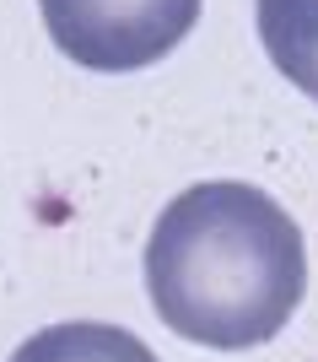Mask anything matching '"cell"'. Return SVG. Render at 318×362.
<instances>
[{"mask_svg":"<svg viewBox=\"0 0 318 362\" xmlns=\"http://www.w3.org/2000/svg\"><path fill=\"white\" fill-rule=\"evenodd\" d=\"M146 298L189 346L254 351L307 298L302 227L259 184H189L146 238Z\"/></svg>","mask_w":318,"mask_h":362,"instance_id":"6da1fadb","label":"cell"},{"mask_svg":"<svg viewBox=\"0 0 318 362\" xmlns=\"http://www.w3.org/2000/svg\"><path fill=\"white\" fill-rule=\"evenodd\" d=\"M65 60L103 76L146 71L195 33L200 0H38Z\"/></svg>","mask_w":318,"mask_h":362,"instance_id":"7a4b0ae2","label":"cell"},{"mask_svg":"<svg viewBox=\"0 0 318 362\" xmlns=\"http://www.w3.org/2000/svg\"><path fill=\"white\" fill-rule=\"evenodd\" d=\"M254 22L270 65L318 103V0H254Z\"/></svg>","mask_w":318,"mask_h":362,"instance_id":"3957f363","label":"cell"},{"mask_svg":"<svg viewBox=\"0 0 318 362\" xmlns=\"http://www.w3.org/2000/svg\"><path fill=\"white\" fill-rule=\"evenodd\" d=\"M11 362H157V351L130 335L124 325H97V319H65L49 330L27 335L11 351Z\"/></svg>","mask_w":318,"mask_h":362,"instance_id":"277c9868","label":"cell"}]
</instances>
